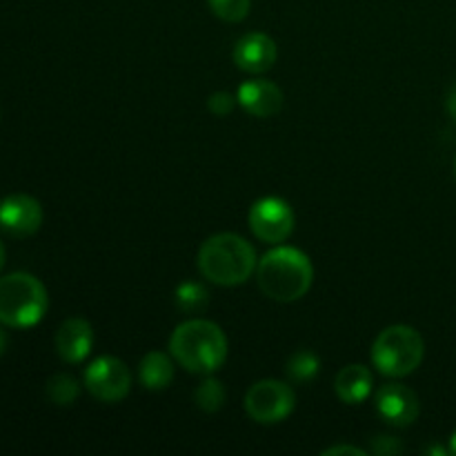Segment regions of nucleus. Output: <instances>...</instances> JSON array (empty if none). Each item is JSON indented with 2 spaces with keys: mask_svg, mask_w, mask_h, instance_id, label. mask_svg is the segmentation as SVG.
Returning <instances> with one entry per match:
<instances>
[{
  "mask_svg": "<svg viewBox=\"0 0 456 456\" xmlns=\"http://www.w3.org/2000/svg\"><path fill=\"white\" fill-rule=\"evenodd\" d=\"M258 288L265 297L279 303H292L305 297L312 288L314 267L310 258L297 248H276L258 261Z\"/></svg>",
  "mask_w": 456,
  "mask_h": 456,
  "instance_id": "obj_1",
  "label": "nucleus"
},
{
  "mask_svg": "<svg viewBox=\"0 0 456 456\" xmlns=\"http://www.w3.org/2000/svg\"><path fill=\"white\" fill-rule=\"evenodd\" d=\"M169 352L187 372L209 374L225 363L227 338L212 321L191 319L174 330Z\"/></svg>",
  "mask_w": 456,
  "mask_h": 456,
  "instance_id": "obj_2",
  "label": "nucleus"
},
{
  "mask_svg": "<svg viewBox=\"0 0 456 456\" xmlns=\"http://www.w3.org/2000/svg\"><path fill=\"white\" fill-rule=\"evenodd\" d=\"M199 270L212 283L232 288L249 279L256 270V252L239 234H216L199 249Z\"/></svg>",
  "mask_w": 456,
  "mask_h": 456,
  "instance_id": "obj_3",
  "label": "nucleus"
},
{
  "mask_svg": "<svg viewBox=\"0 0 456 456\" xmlns=\"http://www.w3.org/2000/svg\"><path fill=\"white\" fill-rule=\"evenodd\" d=\"M47 305V289L36 276L13 272L0 279V323L7 328H31L40 323Z\"/></svg>",
  "mask_w": 456,
  "mask_h": 456,
  "instance_id": "obj_4",
  "label": "nucleus"
},
{
  "mask_svg": "<svg viewBox=\"0 0 456 456\" xmlns=\"http://www.w3.org/2000/svg\"><path fill=\"white\" fill-rule=\"evenodd\" d=\"M426 356L423 337L410 325H392L377 337L372 346V363L381 374L392 379L408 377Z\"/></svg>",
  "mask_w": 456,
  "mask_h": 456,
  "instance_id": "obj_5",
  "label": "nucleus"
},
{
  "mask_svg": "<svg viewBox=\"0 0 456 456\" xmlns=\"http://www.w3.org/2000/svg\"><path fill=\"white\" fill-rule=\"evenodd\" d=\"M294 405H297V396L292 387L274 379L254 383L245 395V412L256 423H265V426L288 419Z\"/></svg>",
  "mask_w": 456,
  "mask_h": 456,
  "instance_id": "obj_6",
  "label": "nucleus"
},
{
  "mask_svg": "<svg viewBox=\"0 0 456 456\" xmlns=\"http://www.w3.org/2000/svg\"><path fill=\"white\" fill-rule=\"evenodd\" d=\"M85 386L94 399L102 403H118L129 395L132 374L123 361L114 356H101L85 370Z\"/></svg>",
  "mask_w": 456,
  "mask_h": 456,
  "instance_id": "obj_7",
  "label": "nucleus"
},
{
  "mask_svg": "<svg viewBox=\"0 0 456 456\" xmlns=\"http://www.w3.org/2000/svg\"><path fill=\"white\" fill-rule=\"evenodd\" d=\"M249 227L254 236L263 243H283L289 239L294 230V212L288 200L276 199V196H265L256 200L249 209Z\"/></svg>",
  "mask_w": 456,
  "mask_h": 456,
  "instance_id": "obj_8",
  "label": "nucleus"
},
{
  "mask_svg": "<svg viewBox=\"0 0 456 456\" xmlns=\"http://www.w3.org/2000/svg\"><path fill=\"white\" fill-rule=\"evenodd\" d=\"M43 225V208L34 196L12 194L0 200V230L9 236L25 239Z\"/></svg>",
  "mask_w": 456,
  "mask_h": 456,
  "instance_id": "obj_9",
  "label": "nucleus"
},
{
  "mask_svg": "<svg viewBox=\"0 0 456 456\" xmlns=\"http://www.w3.org/2000/svg\"><path fill=\"white\" fill-rule=\"evenodd\" d=\"M377 410L390 426L408 428L419 417V399L403 383H387L377 392Z\"/></svg>",
  "mask_w": 456,
  "mask_h": 456,
  "instance_id": "obj_10",
  "label": "nucleus"
},
{
  "mask_svg": "<svg viewBox=\"0 0 456 456\" xmlns=\"http://www.w3.org/2000/svg\"><path fill=\"white\" fill-rule=\"evenodd\" d=\"M276 56H279L276 43L261 31L245 34L234 47V62L239 65V69L248 71V74H263V71L272 69Z\"/></svg>",
  "mask_w": 456,
  "mask_h": 456,
  "instance_id": "obj_11",
  "label": "nucleus"
},
{
  "mask_svg": "<svg viewBox=\"0 0 456 456\" xmlns=\"http://www.w3.org/2000/svg\"><path fill=\"white\" fill-rule=\"evenodd\" d=\"M239 105L256 118H270L283 110V92L272 80H248L239 87Z\"/></svg>",
  "mask_w": 456,
  "mask_h": 456,
  "instance_id": "obj_12",
  "label": "nucleus"
},
{
  "mask_svg": "<svg viewBox=\"0 0 456 456\" xmlns=\"http://www.w3.org/2000/svg\"><path fill=\"white\" fill-rule=\"evenodd\" d=\"M94 346L92 325L85 319H67L58 328L56 352L65 363H80L87 359Z\"/></svg>",
  "mask_w": 456,
  "mask_h": 456,
  "instance_id": "obj_13",
  "label": "nucleus"
},
{
  "mask_svg": "<svg viewBox=\"0 0 456 456\" xmlns=\"http://www.w3.org/2000/svg\"><path fill=\"white\" fill-rule=\"evenodd\" d=\"M374 377L370 368L365 365H346L341 372L337 374L334 381V392L338 399L347 405H359L372 395Z\"/></svg>",
  "mask_w": 456,
  "mask_h": 456,
  "instance_id": "obj_14",
  "label": "nucleus"
},
{
  "mask_svg": "<svg viewBox=\"0 0 456 456\" xmlns=\"http://www.w3.org/2000/svg\"><path fill=\"white\" fill-rule=\"evenodd\" d=\"M142 386L147 390H165L174 381V363L163 352H147L138 368Z\"/></svg>",
  "mask_w": 456,
  "mask_h": 456,
  "instance_id": "obj_15",
  "label": "nucleus"
},
{
  "mask_svg": "<svg viewBox=\"0 0 456 456\" xmlns=\"http://www.w3.org/2000/svg\"><path fill=\"white\" fill-rule=\"evenodd\" d=\"M174 301H176L178 310L185 312V314H199L209 305V294L200 283L187 281V283H181L176 288Z\"/></svg>",
  "mask_w": 456,
  "mask_h": 456,
  "instance_id": "obj_16",
  "label": "nucleus"
},
{
  "mask_svg": "<svg viewBox=\"0 0 456 456\" xmlns=\"http://www.w3.org/2000/svg\"><path fill=\"white\" fill-rule=\"evenodd\" d=\"M194 403L208 414L218 412L223 403H225V387H223V383L218 379H205L194 390Z\"/></svg>",
  "mask_w": 456,
  "mask_h": 456,
  "instance_id": "obj_17",
  "label": "nucleus"
},
{
  "mask_svg": "<svg viewBox=\"0 0 456 456\" xmlns=\"http://www.w3.org/2000/svg\"><path fill=\"white\" fill-rule=\"evenodd\" d=\"M80 395V386L76 383L74 377L69 374H53L52 379L47 381V396L52 403L56 405H71L76 403Z\"/></svg>",
  "mask_w": 456,
  "mask_h": 456,
  "instance_id": "obj_18",
  "label": "nucleus"
},
{
  "mask_svg": "<svg viewBox=\"0 0 456 456\" xmlns=\"http://www.w3.org/2000/svg\"><path fill=\"white\" fill-rule=\"evenodd\" d=\"M321 359L310 350H301L289 359L288 363V377L294 383H310L312 379L319 374Z\"/></svg>",
  "mask_w": 456,
  "mask_h": 456,
  "instance_id": "obj_19",
  "label": "nucleus"
},
{
  "mask_svg": "<svg viewBox=\"0 0 456 456\" xmlns=\"http://www.w3.org/2000/svg\"><path fill=\"white\" fill-rule=\"evenodd\" d=\"M209 9L225 22H240L249 13L252 0H208Z\"/></svg>",
  "mask_w": 456,
  "mask_h": 456,
  "instance_id": "obj_20",
  "label": "nucleus"
},
{
  "mask_svg": "<svg viewBox=\"0 0 456 456\" xmlns=\"http://www.w3.org/2000/svg\"><path fill=\"white\" fill-rule=\"evenodd\" d=\"M208 107H209V111H212V114L227 116L232 110H234V98H232L227 92H216V94H212V96H209Z\"/></svg>",
  "mask_w": 456,
  "mask_h": 456,
  "instance_id": "obj_21",
  "label": "nucleus"
},
{
  "mask_svg": "<svg viewBox=\"0 0 456 456\" xmlns=\"http://www.w3.org/2000/svg\"><path fill=\"white\" fill-rule=\"evenodd\" d=\"M372 450L381 456H395L403 452V445H401L399 439H395V436H377V439L372 441Z\"/></svg>",
  "mask_w": 456,
  "mask_h": 456,
  "instance_id": "obj_22",
  "label": "nucleus"
},
{
  "mask_svg": "<svg viewBox=\"0 0 456 456\" xmlns=\"http://www.w3.org/2000/svg\"><path fill=\"white\" fill-rule=\"evenodd\" d=\"M341 454H350V456H365V450L354 448V445H334V448L323 450V456H341Z\"/></svg>",
  "mask_w": 456,
  "mask_h": 456,
  "instance_id": "obj_23",
  "label": "nucleus"
},
{
  "mask_svg": "<svg viewBox=\"0 0 456 456\" xmlns=\"http://www.w3.org/2000/svg\"><path fill=\"white\" fill-rule=\"evenodd\" d=\"M448 111H450V116H452L454 123H456V87L452 89V92H450V96H448Z\"/></svg>",
  "mask_w": 456,
  "mask_h": 456,
  "instance_id": "obj_24",
  "label": "nucleus"
},
{
  "mask_svg": "<svg viewBox=\"0 0 456 456\" xmlns=\"http://www.w3.org/2000/svg\"><path fill=\"white\" fill-rule=\"evenodd\" d=\"M7 350V332L3 330V325H0V354Z\"/></svg>",
  "mask_w": 456,
  "mask_h": 456,
  "instance_id": "obj_25",
  "label": "nucleus"
},
{
  "mask_svg": "<svg viewBox=\"0 0 456 456\" xmlns=\"http://www.w3.org/2000/svg\"><path fill=\"white\" fill-rule=\"evenodd\" d=\"M4 256H7V252H4V245H3V240H0V270L4 267Z\"/></svg>",
  "mask_w": 456,
  "mask_h": 456,
  "instance_id": "obj_26",
  "label": "nucleus"
},
{
  "mask_svg": "<svg viewBox=\"0 0 456 456\" xmlns=\"http://www.w3.org/2000/svg\"><path fill=\"white\" fill-rule=\"evenodd\" d=\"M450 454H456V430L454 435L450 436Z\"/></svg>",
  "mask_w": 456,
  "mask_h": 456,
  "instance_id": "obj_27",
  "label": "nucleus"
},
{
  "mask_svg": "<svg viewBox=\"0 0 456 456\" xmlns=\"http://www.w3.org/2000/svg\"><path fill=\"white\" fill-rule=\"evenodd\" d=\"M454 169H456V163H454Z\"/></svg>",
  "mask_w": 456,
  "mask_h": 456,
  "instance_id": "obj_28",
  "label": "nucleus"
}]
</instances>
